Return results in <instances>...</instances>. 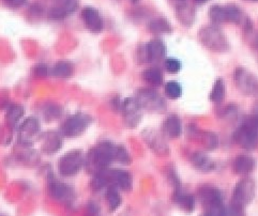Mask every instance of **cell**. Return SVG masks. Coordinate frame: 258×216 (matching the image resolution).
Here are the masks:
<instances>
[{"mask_svg":"<svg viewBox=\"0 0 258 216\" xmlns=\"http://www.w3.org/2000/svg\"><path fill=\"white\" fill-rule=\"evenodd\" d=\"M116 148L117 146L113 142L103 141L96 148L91 149L85 158L86 169L92 175L106 171L110 163L115 161Z\"/></svg>","mask_w":258,"mask_h":216,"instance_id":"6da1fadb","label":"cell"},{"mask_svg":"<svg viewBox=\"0 0 258 216\" xmlns=\"http://www.w3.org/2000/svg\"><path fill=\"white\" fill-rule=\"evenodd\" d=\"M199 40L204 47L213 53L224 54L230 49V44L217 25H207L199 31Z\"/></svg>","mask_w":258,"mask_h":216,"instance_id":"7a4b0ae2","label":"cell"},{"mask_svg":"<svg viewBox=\"0 0 258 216\" xmlns=\"http://www.w3.org/2000/svg\"><path fill=\"white\" fill-rule=\"evenodd\" d=\"M234 140L245 150H254L258 147V118L254 115L248 116L234 133Z\"/></svg>","mask_w":258,"mask_h":216,"instance_id":"3957f363","label":"cell"},{"mask_svg":"<svg viewBox=\"0 0 258 216\" xmlns=\"http://www.w3.org/2000/svg\"><path fill=\"white\" fill-rule=\"evenodd\" d=\"M255 194V181L250 177H244L241 180H239L235 185L233 196H231V204L245 209L254 200Z\"/></svg>","mask_w":258,"mask_h":216,"instance_id":"277c9868","label":"cell"},{"mask_svg":"<svg viewBox=\"0 0 258 216\" xmlns=\"http://www.w3.org/2000/svg\"><path fill=\"white\" fill-rule=\"evenodd\" d=\"M237 89L246 97L258 99V77L244 67H237L234 72Z\"/></svg>","mask_w":258,"mask_h":216,"instance_id":"5b68a950","label":"cell"},{"mask_svg":"<svg viewBox=\"0 0 258 216\" xmlns=\"http://www.w3.org/2000/svg\"><path fill=\"white\" fill-rule=\"evenodd\" d=\"M135 99L144 110H147L149 112H156V114H161V112H164L166 110L165 100L153 89H140L136 93Z\"/></svg>","mask_w":258,"mask_h":216,"instance_id":"8992f818","label":"cell"},{"mask_svg":"<svg viewBox=\"0 0 258 216\" xmlns=\"http://www.w3.org/2000/svg\"><path fill=\"white\" fill-rule=\"evenodd\" d=\"M85 165V157L81 150H72L66 153L58 162V169L61 176L72 177Z\"/></svg>","mask_w":258,"mask_h":216,"instance_id":"52a82bcc","label":"cell"},{"mask_svg":"<svg viewBox=\"0 0 258 216\" xmlns=\"http://www.w3.org/2000/svg\"><path fill=\"white\" fill-rule=\"evenodd\" d=\"M90 122L91 118L89 116L79 112V114L69 117L64 121L61 127H60V133L66 137H77L87 129Z\"/></svg>","mask_w":258,"mask_h":216,"instance_id":"ba28073f","label":"cell"},{"mask_svg":"<svg viewBox=\"0 0 258 216\" xmlns=\"http://www.w3.org/2000/svg\"><path fill=\"white\" fill-rule=\"evenodd\" d=\"M197 194H199V201L203 205L205 211L212 209L214 206L224 204L223 195L216 186H212L210 184L202 185L197 191Z\"/></svg>","mask_w":258,"mask_h":216,"instance_id":"9c48e42d","label":"cell"},{"mask_svg":"<svg viewBox=\"0 0 258 216\" xmlns=\"http://www.w3.org/2000/svg\"><path fill=\"white\" fill-rule=\"evenodd\" d=\"M143 138L153 153L160 155V157H166V155H168L169 147L164 139V135L162 133L148 128L143 132Z\"/></svg>","mask_w":258,"mask_h":216,"instance_id":"30bf717a","label":"cell"},{"mask_svg":"<svg viewBox=\"0 0 258 216\" xmlns=\"http://www.w3.org/2000/svg\"><path fill=\"white\" fill-rule=\"evenodd\" d=\"M120 110L123 114L124 123L128 127H135L141 122L142 120V107L137 103L136 99H125L121 103V108Z\"/></svg>","mask_w":258,"mask_h":216,"instance_id":"8fae6325","label":"cell"},{"mask_svg":"<svg viewBox=\"0 0 258 216\" xmlns=\"http://www.w3.org/2000/svg\"><path fill=\"white\" fill-rule=\"evenodd\" d=\"M79 4L80 0H55L54 6L48 12V17L54 21L63 20L76 11Z\"/></svg>","mask_w":258,"mask_h":216,"instance_id":"7c38bea8","label":"cell"},{"mask_svg":"<svg viewBox=\"0 0 258 216\" xmlns=\"http://www.w3.org/2000/svg\"><path fill=\"white\" fill-rule=\"evenodd\" d=\"M82 20L86 28L92 33H100L104 28V21L99 11L94 8H84L82 11Z\"/></svg>","mask_w":258,"mask_h":216,"instance_id":"4fadbf2b","label":"cell"},{"mask_svg":"<svg viewBox=\"0 0 258 216\" xmlns=\"http://www.w3.org/2000/svg\"><path fill=\"white\" fill-rule=\"evenodd\" d=\"M40 132V122L39 120L30 117L20 127V140L22 143L28 146L31 145L34 138Z\"/></svg>","mask_w":258,"mask_h":216,"instance_id":"5bb4252c","label":"cell"},{"mask_svg":"<svg viewBox=\"0 0 258 216\" xmlns=\"http://www.w3.org/2000/svg\"><path fill=\"white\" fill-rule=\"evenodd\" d=\"M255 167H256L255 159L252 158L251 155H247V154L238 155V157L235 158V160L233 161V165H231V168H233V171L235 174L242 177L250 176L254 171Z\"/></svg>","mask_w":258,"mask_h":216,"instance_id":"9a60e30c","label":"cell"},{"mask_svg":"<svg viewBox=\"0 0 258 216\" xmlns=\"http://www.w3.org/2000/svg\"><path fill=\"white\" fill-rule=\"evenodd\" d=\"M190 162L193 167L202 172V174H209L216 169V162H214L207 153L202 151H196L191 155Z\"/></svg>","mask_w":258,"mask_h":216,"instance_id":"2e32d148","label":"cell"},{"mask_svg":"<svg viewBox=\"0 0 258 216\" xmlns=\"http://www.w3.org/2000/svg\"><path fill=\"white\" fill-rule=\"evenodd\" d=\"M48 192L54 199L61 202H70L72 201L73 191L70 186L60 182L58 180H53L49 182Z\"/></svg>","mask_w":258,"mask_h":216,"instance_id":"e0dca14e","label":"cell"},{"mask_svg":"<svg viewBox=\"0 0 258 216\" xmlns=\"http://www.w3.org/2000/svg\"><path fill=\"white\" fill-rule=\"evenodd\" d=\"M146 54H147V61L159 62L164 59L166 54L165 43L161 39L156 38L148 42L145 46Z\"/></svg>","mask_w":258,"mask_h":216,"instance_id":"ac0fdd59","label":"cell"},{"mask_svg":"<svg viewBox=\"0 0 258 216\" xmlns=\"http://www.w3.org/2000/svg\"><path fill=\"white\" fill-rule=\"evenodd\" d=\"M110 182L121 191H131L133 186V179L130 172L122 169H115L109 172Z\"/></svg>","mask_w":258,"mask_h":216,"instance_id":"d6986e66","label":"cell"},{"mask_svg":"<svg viewBox=\"0 0 258 216\" xmlns=\"http://www.w3.org/2000/svg\"><path fill=\"white\" fill-rule=\"evenodd\" d=\"M182 133V122L178 116H168L162 125V134L165 137L176 139Z\"/></svg>","mask_w":258,"mask_h":216,"instance_id":"ffe728a7","label":"cell"},{"mask_svg":"<svg viewBox=\"0 0 258 216\" xmlns=\"http://www.w3.org/2000/svg\"><path fill=\"white\" fill-rule=\"evenodd\" d=\"M176 16L180 24L185 27H191L196 20L195 9L191 5L181 2L176 7Z\"/></svg>","mask_w":258,"mask_h":216,"instance_id":"44dd1931","label":"cell"},{"mask_svg":"<svg viewBox=\"0 0 258 216\" xmlns=\"http://www.w3.org/2000/svg\"><path fill=\"white\" fill-rule=\"evenodd\" d=\"M174 201L180 209L186 213H192L195 209V198L191 194L183 192L181 188L175 191Z\"/></svg>","mask_w":258,"mask_h":216,"instance_id":"7402d4cb","label":"cell"},{"mask_svg":"<svg viewBox=\"0 0 258 216\" xmlns=\"http://www.w3.org/2000/svg\"><path fill=\"white\" fill-rule=\"evenodd\" d=\"M195 136L199 138L201 143L207 151H213L219 147V137L216 133L196 129Z\"/></svg>","mask_w":258,"mask_h":216,"instance_id":"603a6c76","label":"cell"},{"mask_svg":"<svg viewBox=\"0 0 258 216\" xmlns=\"http://www.w3.org/2000/svg\"><path fill=\"white\" fill-rule=\"evenodd\" d=\"M148 29L154 34H170L173 27L164 17H157L148 23Z\"/></svg>","mask_w":258,"mask_h":216,"instance_id":"cb8c5ba5","label":"cell"},{"mask_svg":"<svg viewBox=\"0 0 258 216\" xmlns=\"http://www.w3.org/2000/svg\"><path fill=\"white\" fill-rule=\"evenodd\" d=\"M61 138H60V136L57 133H47L44 136V141H43L42 149L47 154H53L61 148Z\"/></svg>","mask_w":258,"mask_h":216,"instance_id":"d4e9b609","label":"cell"},{"mask_svg":"<svg viewBox=\"0 0 258 216\" xmlns=\"http://www.w3.org/2000/svg\"><path fill=\"white\" fill-rule=\"evenodd\" d=\"M145 83H147L152 87H160L163 84V74L158 67H149L142 74Z\"/></svg>","mask_w":258,"mask_h":216,"instance_id":"484cf974","label":"cell"},{"mask_svg":"<svg viewBox=\"0 0 258 216\" xmlns=\"http://www.w3.org/2000/svg\"><path fill=\"white\" fill-rule=\"evenodd\" d=\"M225 94H226V86H225L224 80L223 79L216 80L210 93V101L214 103V104H221L225 98Z\"/></svg>","mask_w":258,"mask_h":216,"instance_id":"4316f807","label":"cell"},{"mask_svg":"<svg viewBox=\"0 0 258 216\" xmlns=\"http://www.w3.org/2000/svg\"><path fill=\"white\" fill-rule=\"evenodd\" d=\"M209 19L214 25L227 23V11L225 6L214 5L209 9Z\"/></svg>","mask_w":258,"mask_h":216,"instance_id":"83f0119b","label":"cell"},{"mask_svg":"<svg viewBox=\"0 0 258 216\" xmlns=\"http://www.w3.org/2000/svg\"><path fill=\"white\" fill-rule=\"evenodd\" d=\"M74 72L73 64L69 61H58L54 66L51 73L59 79H68V77L72 76Z\"/></svg>","mask_w":258,"mask_h":216,"instance_id":"f1b7e54d","label":"cell"},{"mask_svg":"<svg viewBox=\"0 0 258 216\" xmlns=\"http://www.w3.org/2000/svg\"><path fill=\"white\" fill-rule=\"evenodd\" d=\"M105 199L108 205V209L111 212H115L119 206L121 205L122 202L121 196H120L116 187H110L107 189V192L105 194Z\"/></svg>","mask_w":258,"mask_h":216,"instance_id":"f546056e","label":"cell"},{"mask_svg":"<svg viewBox=\"0 0 258 216\" xmlns=\"http://www.w3.org/2000/svg\"><path fill=\"white\" fill-rule=\"evenodd\" d=\"M24 115V108L20 105H13L7 112V122L9 125L15 126Z\"/></svg>","mask_w":258,"mask_h":216,"instance_id":"4dcf8cb0","label":"cell"},{"mask_svg":"<svg viewBox=\"0 0 258 216\" xmlns=\"http://www.w3.org/2000/svg\"><path fill=\"white\" fill-rule=\"evenodd\" d=\"M164 91L166 96L171 100H177L182 96V88L176 81H169L164 86Z\"/></svg>","mask_w":258,"mask_h":216,"instance_id":"1f68e13d","label":"cell"},{"mask_svg":"<svg viewBox=\"0 0 258 216\" xmlns=\"http://www.w3.org/2000/svg\"><path fill=\"white\" fill-rule=\"evenodd\" d=\"M109 182H110L109 174L107 175L106 171L100 172V174L93 175V179L91 181V187L93 189H96V191H99V189L106 186Z\"/></svg>","mask_w":258,"mask_h":216,"instance_id":"d6a6232c","label":"cell"},{"mask_svg":"<svg viewBox=\"0 0 258 216\" xmlns=\"http://www.w3.org/2000/svg\"><path fill=\"white\" fill-rule=\"evenodd\" d=\"M115 161L124 164V165H127V164L131 163V155L128 154L127 150L122 146H117L116 148V153H115Z\"/></svg>","mask_w":258,"mask_h":216,"instance_id":"836d02e7","label":"cell"},{"mask_svg":"<svg viewBox=\"0 0 258 216\" xmlns=\"http://www.w3.org/2000/svg\"><path fill=\"white\" fill-rule=\"evenodd\" d=\"M165 70L171 74H176L181 70V62L175 58H167L164 61Z\"/></svg>","mask_w":258,"mask_h":216,"instance_id":"e575fe53","label":"cell"},{"mask_svg":"<svg viewBox=\"0 0 258 216\" xmlns=\"http://www.w3.org/2000/svg\"><path fill=\"white\" fill-rule=\"evenodd\" d=\"M60 114H61V109H60V107H58L56 105H50L49 107H47L45 109V116H46L45 118L48 121L58 119Z\"/></svg>","mask_w":258,"mask_h":216,"instance_id":"d590c367","label":"cell"},{"mask_svg":"<svg viewBox=\"0 0 258 216\" xmlns=\"http://www.w3.org/2000/svg\"><path fill=\"white\" fill-rule=\"evenodd\" d=\"M226 216H245L244 209L230 204L229 208L226 209Z\"/></svg>","mask_w":258,"mask_h":216,"instance_id":"8d00e7d4","label":"cell"},{"mask_svg":"<svg viewBox=\"0 0 258 216\" xmlns=\"http://www.w3.org/2000/svg\"><path fill=\"white\" fill-rule=\"evenodd\" d=\"M238 115V109L235 105H228L225 107L224 111H223V117L226 119H234Z\"/></svg>","mask_w":258,"mask_h":216,"instance_id":"74e56055","label":"cell"},{"mask_svg":"<svg viewBox=\"0 0 258 216\" xmlns=\"http://www.w3.org/2000/svg\"><path fill=\"white\" fill-rule=\"evenodd\" d=\"M4 4L11 9H19L26 5L27 0H3Z\"/></svg>","mask_w":258,"mask_h":216,"instance_id":"f35d334b","label":"cell"},{"mask_svg":"<svg viewBox=\"0 0 258 216\" xmlns=\"http://www.w3.org/2000/svg\"><path fill=\"white\" fill-rule=\"evenodd\" d=\"M34 74L40 77H45L48 74L47 66L45 64H38L37 67L34 68Z\"/></svg>","mask_w":258,"mask_h":216,"instance_id":"ab89813d","label":"cell"},{"mask_svg":"<svg viewBox=\"0 0 258 216\" xmlns=\"http://www.w3.org/2000/svg\"><path fill=\"white\" fill-rule=\"evenodd\" d=\"M251 46H252V51L253 54L257 60L258 62V33H256L255 36L253 37L252 41H251Z\"/></svg>","mask_w":258,"mask_h":216,"instance_id":"60d3db41","label":"cell"},{"mask_svg":"<svg viewBox=\"0 0 258 216\" xmlns=\"http://www.w3.org/2000/svg\"><path fill=\"white\" fill-rule=\"evenodd\" d=\"M252 115H254V116H256L258 118V102L256 103V104L253 107V114Z\"/></svg>","mask_w":258,"mask_h":216,"instance_id":"b9f144b4","label":"cell"},{"mask_svg":"<svg viewBox=\"0 0 258 216\" xmlns=\"http://www.w3.org/2000/svg\"><path fill=\"white\" fill-rule=\"evenodd\" d=\"M195 2H196L197 4H205V3L209 2V0H195Z\"/></svg>","mask_w":258,"mask_h":216,"instance_id":"7bdbcfd3","label":"cell"},{"mask_svg":"<svg viewBox=\"0 0 258 216\" xmlns=\"http://www.w3.org/2000/svg\"><path fill=\"white\" fill-rule=\"evenodd\" d=\"M132 3H139V0H131Z\"/></svg>","mask_w":258,"mask_h":216,"instance_id":"ee69618b","label":"cell"},{"mask_svg":"<svg viewBox=\"0 0 258 216\" xmlns=\"http://www.w3.org/2000/svg\"><path fill=\"white\" fill-rule=\"evenodd\" d=\"M200 216H208V215L206 214V213H204V214H202V215H200Z\"/></svg>","mask_w":258,"mask_h":216,"instance_id":"f6af8a7d","label":"cell"},{"mask_svg":"<svg viewBox=\"0 0 258 216\" xmlns=\"http://www.w3.org/2000/svg\"><path fill=\"white\" fill-rule=\"evenodd\" d=\"M250 2H257V0H250Z\"/></svg>","mask_w":258,"mask_h":216,"instance_id":"bcb514c9","label":"cell"},{"mask_svg":"<svg viewBox=\"0 0 258 216\" xmlns=\"http://www.w3.org/2000/svg\"><path fill=\"white\" fill-rule=\"evenodd\" d=\"M180 2H183V0H180Z\"/></svg>","mask_w":258,"mask_h":216,"instance_id":"7dc6e473","label":"cell"}]
</instances>
